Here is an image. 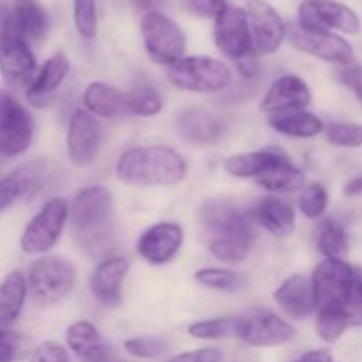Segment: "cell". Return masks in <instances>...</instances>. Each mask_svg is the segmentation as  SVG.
<instances>
[{
    "label": "cell",
    "mask_w": 362,
    "mask_h": 362,
    "mask_svg": "<svg viewBox=\"0 0 362 362\" xmlns=\"http://www.w3.org/2000/svg\"><path fill=\"white\" fill-rule=\"evenodd\" d=\"M67 219L74 240L88 257H110L115 246L113 198L105 186H88L78 191Z\"/></svg>",
    "instance_id": "1"
},
{
    "label": "cell",
    "mask_w": 362,
    "mask_h": 362,
    "mask_svg": "<svg viewBox=\"0 0 362 362\" xmlns=\"http://www.w3.org/2000/svg\"><path fill=\"white\" fill-rule=\"evenodd\" d=\"M115 170L131 186H173L186 179L187 161L166 145H144L124 152Z\"/></svg>",
    "instance_id": "2"
},
{
    "label": "cell",
    "mask_w": 362,
    "mask_h": 362,
    "mask_svg": "<svg viewBox=\"0 0 362 362\" xmlns=\"http://www.w3.org/2000/svg\"><path fill=\"white\" fill-rule=\"evenodd\" d=\"M76 283V267L67 258L48 255L34 262L27 285L35 303L48 306L62 300Z\"/></svg>",
    "instance_id": "3"
},
{
    "label": "cell",
    "mask_w": 362,
    "mask_h": 362,
    "mask_svg": "<svg viewBox=\"0 0 362 362\" xmlns=\"http://www.w3.org/2000/svg\"><path fill=\"white\" fill-rule=\"evenodd\" d=\"M200 223L209 243H235L251 247L253 228L250 216L230 200H209L200 209Z\"/></svg>",
    "instance_id": "4"
},
{
    "label": "cell",
    "mask_w": 362,
    "mask_h": 362,
    "mask_svg": "<svg viewBox=\"0 0 362 362\" xmlns=\"http://www.w3.org/2000/svg\"><path fill=\"white\" fill-rule=\"evenodd\" d=\"M141 37L151 60L161 66H173L184 59L187 41L182 28L159 11H148L141 18Z\"/></svg>",
    "instance_id": "5"
},
{
    "label": "cell",
    "mask_w": 362,
    "mask_h": 362,
    "mask_svg": "<svg viewBox=\"0 0 362 362\" xmlns=\"http://www.w3.org/2000/svg\"><path fill=\"white\" fill-rule=\"evenodd\" d=\"M168 80L175 87L189 92H219L232 81L228 67L211 57H184L170 66Z\"/></svg>",
    "instance_id": "6"
},
{
    "label": "cell",
    "mask_w": 362,
    "mask_h": 362,
    "mask_svg": "<svg viewBox=\"0 0 362 362\" xmlns=\"http://www.w3.org/2000/svg\"><path fill=\"white\" fill-rule=\"evenodd\" d=\"M67 216H69V205L64 198H52L46 202L21 233V250L28 255L48 253L59 243Z\"/></svg>",
    "instance_id": "7"
},
{
    "label": "cell",
    "mask_w": 362,
    "mask_h": 362,
    "mask_svg": "<svg viewBox=\"0 0 362 362\" xmlns=\"http://www.w3.org/2000/svg\"><path fill=\"white\" fill-rule=\"evenodd\" d=\"M34 138V120L21 103L0 88V154L6 158L20 156L30 147Z\"/></svg>",
    "instance_id": "8"
},
{
    "label": "cell",
    "mask_w": 362,
    "mask_h": 362,
    "mask_svg": "<svg viewBox=\"0 0 362 362\" xmlns=\"http://www.w3.org/2000/svg\"><path fill=\"white\" fill-rule=\"evenodd\" d=\"M299 25L311 30L357 34L361 20L352 7L336 0H304L299 6Z\"/></svg>",
    "instance_id": "9"
},
{
    "label": "cell",
    "mask_w": 362,
    "mask_h": 362,
    "mask_svg": "<svg viewBox=\"0 0 362 362\" xmlns=\"http://www.w3.org/2000/svg\"><path fill=\"white\" fill-rule=\"evenodd\" d=\"M214 18V39L219 52H223L235 62L257 53L253 48V41H251L246 11L240 7L225 6Z\"/></svg>",
    "instance_id": "10"
},
{
    "label": "cell",
    "mask_w": 362,
    "mask_h": 362,
    "mask_svg": "<svg viewBox=\"0 0 362 362\" xmlns=\"http://www.w3.org/2000/svg\"><path fill=\"white\" fill-rule=\"evenodd\" d=\"M352 272L354 265L346 264L345 260L325 258L322 264L315 267L313 276H311V286H313L315 303H317L318 310L352 303V299H350Z\"/></svg>",
    "instance_id": "11"
},
{
    "label": "cell",
    "mask_w": 362,
    "mask_h": 362,
    "mask_svg": "<svg viewBox=\"0 0 362 362\" xmlns=\"http://www.w3.org/2000/svg\"><path fill=\"white\" fill-rule=\"evenodd\" d=\"M286 34L290 35V41L297 49L325 60V62L349 66L354 59L352 45L334 32L311 30V28H304L297 23Z\"/></svg>",
    "instance_id": "12"
},
{
    "label": "cell",
    "mask_w": 362,
    "mask_h": 362,
    "mask_svg": "<svg viewBox=\"0 0 362 362\" xmlns=\"http://www.w3.org/2000/svg\"><path fill=\"white\" fill-rule=\"evenodd\" d=\"M251 41L257 55H271L283 45L286 25L278 11L265 0H250L246 6Z\"/></svg>",
    "instance_id": "13"
},
{
    "label": "cell",
    "mask_w": 362,
    "mask_h": 362,
    "mask_svg": "<svg viewBox=\"0 0 362 362\" xmlns=\"http://www.w3.org/2000/svg\"><path fill=\"white\" fill-rule=\"evenodd\" d=\"M237 336L251 346H278L293 339L296 331L274 311L253 310L239 317Z\"/></svg>",
    "instance_id": "14"
},
{
    "label": "cell",
    "mask_w": 362,
    "mask_h": 362,
    "mask_svg": "<svg viewBox=\"0 0 362 362\" xmlns=\"http://www.w3.org/2000/svg\"><path fill=\"white\" fill-rule=\"evenodd\" d=\"M0 74L11 85L30 83L35 57L23 37L0 30Z\"/></svg>",
    "instance_id": "15"
},
{
    "label": "cell",
    "mask_w": 362,
    "mask_h": 362,
    "mask_svg": "<svg viewBox=\"0 0 362 362\" xmlns=\"http://www.w3.org/2000/svg\"><path fill=\"white\" fill-rule=\"evenodd\" d=\"M101 129L92 113L74 110L67 126V154L76 166H87L95 159Z\"/></svg>",
    "instance_id": "16"
},
{
    "label": "cell",
    "mask_w": 362,
    "mask_h": 362,
    "mask_svg": "<svg viewBox=\"0 0 362 362\" xmlns=\"http://www.w3.org/2000/svg\"><path fill=\"white\" fill-rule=\"evenodd\" d=\"M184 243V232L177 223H156L138 239L136 250L152 265L168 264Z\"/></svg>",
    "instance_id": "17"
},
{
    "label": "cell",
    "mask_w": 362,
    "mask_h": 362,
    "mask_svg": "<svg viewBox=\"0 0 362 362\" xmlns=\"http://www.w3.org/2000/svg\"><path fill=\"white\" fill-rule=\"evenodd\" d=\"M311 103V90L303 78L296 74H285L278 78L262 99L260 110L271 115L304 110Z\"/></svg>",
    "instance_id": "18"
},
{
    "label": "cell",
    "mask_w": 362,
    "mask_h": 362,
    "mask_svg": "<svg viewBox=\"0 0 362 362\" xmlns=\"http://www.w3.org/2000/svg\"><path fill=\"white\" fill-rule=\"evenodd\" d=\"M0 30L11 32L25 41H42L48 32V14L35 0H16L14 7L4 14Z\"/></svg>",
    "instance_id": "19"
},
{
    "label": "cell",
    "mask_w": 362,
    "mask_h": 362,
    "mask_svg": "<svg viewBox=\"0 0 362 362\" xmlns=\"http://www.w3.org/2000/svg\"><path fill=\"white\" fill-rule=\"evenodd\" d=\"M129 272V260L124 257H108L95 267L90 278V292L105 306H119L122 300V285Z\"/></svg>",
    "instance_id": "20"
},
{
    "label": "cell",
    "mask_w": 362,
    "mask_h": 362,
    "mask_svg": "<svg viewBox=\"0 0 362 362\" xmlns=\"http://www.w3.org/2000/svg\"><path fill=\"white\" fill-rule=\"evenodd\" d=\"M66 339L69 349L83 362H110L117 357L110 343L87 320L69 325Z\"/></svg>",
    "instance_id": "21"
},
{
    "label": "cell",
    "mask_w": 362,
    "mask_h": 362,
    "mask_svg": "<svg viewBox=\"0 0 362 362\" xmlns=\"http://www.w3.org/2000/svg\"><path fill=\"white\" fill-rule=\"evenodd\" d=\"M274 300L292 318H306L317 310L311 279L303 274L285 279L274 292Z\"/></svg>",
    "instance_id": "22"
},
{
    "label": "cell",
    "mask_w": 362,
    "mask_h": 362,
    "mask_svg": "<svg viewBox=\"0 0 362 362\" xmlns=\"http://www.w3.org/2000/svg\"><path fill=\"white\" fill-rule=\"evenodd\" d=\"M69 74V59L64 53H57L52 59L46 60L39 73L32 78L27 88V99L30 105L42 108L52 99L57 88L62 85Z\"/></svg>",
    "instance_id": "23"
},
{
    "label": "cell",
    "mask_w": 362,
    "mask_h": 362,
    "mask_svg": "<svg viewBox=\"0 0 362 362\" xmlns=\"http://www.w3.org/2000/svg\"><path fill=\"white\" fill-rule=\"evenodd\" d=\"M42 175H45L42 161H30L2 177L0 179V212L11 207L21 197L34 193L41 184Z\"/></svg>",
    "instance_id": "24"
},
{
    "label": "cell",
    "mask_w": 362,
    "mask_h": 362,
    "mask_svg": "<svg viewBox=\"0 0 362 362\" xmlns=\"http://www.w3.org/2000/svg\"><path fill=\"white\" fill-rule=\"evenodd\" d=\"M362 325V308L354 303L320 308L317 317V332L324 341H336L350 327Z\"/></svg>",
    "instance_id": "25"
},
{
    "label": "cell",
    "mask_w": 362,
    "mask_h": 362,
    "mask_svg": "<svg viewBox=\"0 0 362 362\" xmlns=\"http://www.w3.org/2000/svg\"><path fill=\"white\" fill-rule=\"evenodd\" d=\"M177 129L180 136L194 144H212L225 134V122L205 110H184L177 117Z\"/></svg>",
    "instance_id": "26"
},
{
    "label": "cell",
    "mask_w": 362,
    "mask_h": 362,
    "mask_svg": "<svg viewBox=\"0 0 362 362\" xmlns=\"http://www.w3.org/2000/svg\"><path fill=\"white\" fill-rule=\"evenodd\" d=\"M286 159H288V156L281 148L267 147L255 152H244V154L232 156V158L225 159L223 166L235 179H251V177L257 179L260 173L271 168L272 165L286 161Z\"/></svg>",
    "instance_id": "27"
},
{
    "label": "cell",
    "mask_w": 362,
    "mask_h": 362,
    "mask_svg": "<svg viewBox=\"0 0 362 362\" xmlns=\"http://www.w3.org/2000/svg\"><path fill=\"white\" fill-rule=\"evenodd\" d=\"M257 221L274 237H288L296 228V212L292 205L278 197H267L258 204Z\"/></svg>",
    "instance_id": "28"
},
{
    "label": "cell",
    "mask_w": 362,
    "mask_h": 362,
    "mask_svg": "<svg viewBox=\"0 0 362 362\" xmlns=\"http://www.w3.org/2000/svg\"><path fill=\"white\" fill-rule=\"evenodd\" d=\"M27 290V278L20 271H13L0 283V325L2 327L13 329V324L23 310Z\"/></svg>",
    "instance_id": "29"
},
{
    "label": "cell",
    "mask_w": 362,
    "mask_h": 362,
    "mask_svg": "<svg viewBox=\"0 0 362 362\" xmlns=\"http://www.w3.org/2000/svg\"><path fill=\"white\" fill-rule=\"evenodd\" d=\"M83 103L88 113L99 117H119L127 113L126 94L103 81H92L83 92Z\"/></svg>",
    "instance_id": "30"
},
{
    "label": "cell",
    "mask_w": 362,
    "mask_h": 362,
    "mask_svg": "<svg viewBox=\"0 0 362 362\" xmlns=\"http://www.w3.org/2000/svg\"><path fill=\"white\" fill-rule=\"evenodd\" d=\"M269 124L279 134L292 138H313L318 136L325 129L324 122L317 115L306 112V110L271 115L269 117Z\"/></svg>",
    "instance_id": "31"
},
{
    "label": "cell",
    "mask_w": 362,
    "mask_h": 362,
    "mask_svg": "<svg viewBox=\"0 0 362 362\" xmlns=\"http://www.w3.org/2000/svg\"><path fill=\"white\" fill-rule=\"evenodd\" d=\"M304 180L306 177L303 170L293 166L290 159L276 163L257 177L258 186L265 187L267 191H274V193H290V191L300 189L304 186Z\"/></svg>",
    "instance_id": "32"
},
{
    "label": "cell",
    "mask_w": 362,
    "mask_h": 362,
    "mask_svg": "<svg viewBox=\"0 0 362 362\" xmlns=\"http://www.w3.org/2000/svg\"><path fill=\"white\" fill-rule=\"evenodd\" d=\"M317 247L325 258L329 260H343L349 253V237H346L345 228L334 219H324L317 226Z\"/></svg>",
    "instance_id": "33"
},
{
    "label": "cell",
    "mask_w": 362,
    "mask_h": 362,
    "mask_svg": "<svg viewBox=\"0 0 362 362\" xmlns=\"http://www.w3.org/2000/svg\"><path fill=\"white\" fill-rule=\"evenodd\" d=\"M126 103L127 113L140 117H154L163 110L161 94L148 85L134 87L129 94H126Z\"/></svg>",
    "instance_id": "34"
},
{
    "label": "cell",
    "mask_w": 362,
    "mask_h": 362,
    "mask_svg": "<svg viewBox=\"0 0 362 362\" xmlns=\"http://www.w3.org/2000/svg\"><path fill=\"white\" fill-rule=\"evenodd\" d=\"M187 334L197 339H219L239 334V318H211L194 322L187 327Z\"/></svg>",
    "instance_id": "35"
},
{
    "label": "cell",
    "mask_w": 362,
    "mask_h": 362,
    "mask_svg": "<svg viewBox=\"0 0 362 362\" xmlns=\"http://www.w3.org/2000/svg\"><path fill=\"white\" fill-rule=\"evenodd\" d=\"M194 279L205 288L218 290V292H235L243 285V278L237 272L228 271V269H200L194 274Z\"/></svg>",
    "instance_id": "36"
},
{
    "label": "cell",
    "mask_w": 362,
    "mask_h": 362,
    "mask_svg": "<svg viewBox=\"0 0 362 362\" xmlns=\"http://www.w3.org/2000/svg\"><path fill=\"white\" fill-rule=\"evenodd\" d=\"M73 16L78 34L94 39L98 34V0H73Z\"/></svg>",
    "instance_id": "37"
},
{
    "label": "cell",
    "mask_w": 362,
    "mask_h": 362,
    "mask_svg": "<svg viewBox=\"0 0 362 362\" xmlns=\"http://www.w3.org/2000/svg\"><path fill=\"white\" fill-rule=\"evenodd\" d=\"M329 205V193L322 184L311 182L304 187L299 198V209L306 218L317 219L325 212Z\"/></svg>",
    "instance_id": "38"
},
{
    "label": "cell",
    "mask_w": 362,
    "mask_h": 362,
    "mask_svg": "<svg viewBox=\"0 0 362 362\" xmlns=\"http://www.w3.org/2000/svg\"><path fill=\"white\" fill-rule=\"evenodd\" d=\"M329 144L336 145V147H349L356 148L362 145V126L361 124H350V122H332L329 124L327 129Z\"/></svg>",
    "instance_id": "39"
},
{
    "label": "cell",
    "mask_w": 362,
    "mask_h": 362,
    "mask_svg": "<svg viewBox=\"0 0 362 362\" xmlns=\"http://www.w3.org/2000/svg\"><path fill=\"white\" fill-rule=\"evenodd\" d=\"M124 349L129 356L138 359H158L168 352V343L161 338H131L124 343Z\"/></svg>",
    "instance_id": "40"
},
{
    "label": "cell",
    "mask_w": 362,
    "mask_h": 362,
    "mask_svg": "<svg viewBox=\"0 0 362 362\" xmlns=\"http://www.w3.org/2000/svg\"><path fill=\"white\" fill-rule=\"evenodd\" d=\"M209 251H211L216 260L225 262V264H240V262L250 257L251 247L243 246V244L218 240V243H209Z\"/></svg>",
    "instance_id": "41"
},
{
    "label": "cell",
    "mask_w": 362,
    "mask_h": 362,
    "mask_svg": "<svg viewBox=\"0 0 362 362\" xmlns=\"http://www.w3.org/2000/svg\"><path fill=\"white\" fill-rule=\"evenodd\" d=\"M28 362H73V359L60 343L45 341L35 349Z\"/></svg>",
    "instance_id": "42"
},
{
    "label": "cell",
    "mask_w": 362,
    "mask_h": 362,
    "mask_svg": "<svg viewBox=\"0 0 362 362\" xmlns=\"http://www.w3.org/2000/svg\"><path fill=\"white\" fill-rule=\"evenodd\" d=\"M21 338L13 331L0 325V362H11L20 356Z\"/></svg>",
    "instance_id": "43"
},
{
    "label": "cell",
    "mask_w": 362,
    "mask_h": 362,
    "mask_svg": "<svg viewBox=\"0 0 362 362\" xmlns=\"http://www.w3.org/2000/svg\"><path fill=\"white\" fill-rule=\"evenodd\" d=\"M223 354L218 349H200L179 354L166 362H221Z\"/></svg>",
    "instance_id": "44"
},
{
    "label": "cell",
    "mask_w": 362,
    "mask_h": 362,
    "mask_svg": "<svg viewBox=\"0 0 362 362\" xmlns=\"http://www.w3.org/2000/svg\"><path fill=\"white\" fill-rule=\"evenodd\" d=\"M339 80L359 98L362 103V67L361 66H343L338 73Z\"/></svg>",
    "instance_id": "45"
},
{
    "label": "cell",
    "mask_w": 362,
    "mask_h": 362,
    "mask_svg": "<svg viewBox=\"0 0 362 362\" xmlns=\"http://www.w3.org/2000/svg\"><path fill=\"white\" fill-rule=\"evenodd\" d=\"M187 6L200 16H216L228 4L226 0H187Z\"/></svg>",
    "instance_id": "46"
},
{
    "label": "cell",
    "mask_w": 362,
    "mask_h": 362,
    "mask_svg": "<svg viewBox=\"0 0 362 362\" xmlns=\"http://www.w3.org/2000/svg\"><path fill=\"white\" fill-rule=\"evenodd\" d=\"M350 299H352V303H356L357 306L362 308V267H354Z\"/></svg>",
    "instance_id": "47"
},
{
    "label": "cell",
    "mask_w": 362,
    "mask_h": 362,
    "mask_svg": "<svg viewBox=\"0 0 362 362\" xmlns=\"http://www.w3.org/2000/svg\"><path fill=\"white\" fill-rule=\"evenodd\" d=\"M297 362H332V356L327 350H311L304 354Z\"/></svg>",
    "instance_id": "48"
},
{
    "label": "cell",
    "mask_w": 362,
    "mask_h": 362,
    "mask_svg": "<svg viewBox=\"0 0 362 362\" xmlns=\"http://www.w3.org/2000/svg\"><path fill=\"white\" fill-rule=\"evenodd\" d=\"M346 197H357V194H362V177H357V179H352L346 182V186L343 187Z\"/></svg>",
    "instance_id": "49"
},
{
    "label": "cell",
    "mask_w": 362,
    "mask_h": 362,
    "mask_svg": "<svg viewBox=\"0 0 362 362\" xmlns=\"http://www.w3.org/2000/svg\"><path fill=\"white\" fill-rule=\"evenodd\" d=\"M134 6L140 7V9H148V7H152L154 4H158L159 0H133Z\"/></svg>",
    "instance_id": "50"
},
{
    "label": "cell",
    "mask_w": 362,
    "mask_h": 362,
    "mask_svg": "<svg viewBox=\"0 0 362 362\" xmlns=\"http://www.w3.org/2000/svg\"><path fill=\"white\" fill-rule=\"evenodd\" d=\"M2 20H4V14H0V25H2Z\"/></svg>",
    "instance_id": "51"
}]
</instances>
